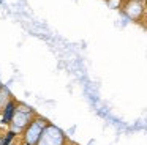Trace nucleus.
<instances>
[{
	"label": "nucleus",
	"instance_id": "1",
	"mask_svg": "<svg viewBox=\"0 0 147 145\" xmlns=\"http://www.w3.org/2000/svg\"><path fill=\"white\" fill-rule=\"evenodd\" d=\"M48 125H49V123L46 122L45 118L35 115L29 122V125L24 128V131H22L24 142H29V144H32V145H38L40 139H41L43 131L46 129V126H48Z\"/></svg>",
	"mask_w": 147,
	"mask_h": 145
},
{
	"label": "nucleus",
	"instance_id": "2",
	"mask_svg": "<svg viewBox=\"0 0 147 145\" xmlns=\"http://www.w3.org/2000/svg\"><path fill=\"white\" fill-rule=\"evenodd\" d=\"M18 106H19V103L14 101V99H8L7 103H5L3 109H2V125H5V126L11 125L14 115H16Z\"/></svg>",
	"mask_w": 147,
	"mask_h": 145
},
{
	"label": "nucleus",
	"instance_id": "3",
	"mask_svg": "<svg viewBox=\"0 0 147 145\" xmlns=\"http://www.w3.org/2000/svg\"><path fill=\"white\" fill-rule=\"evenodd\" d=\"M24 145H32V144H29V142H24Z\"/></svg>",
	"mask_w": 147,
	"mask_h": 145
}]
</instances>
